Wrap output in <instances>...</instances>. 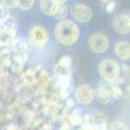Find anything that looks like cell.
<instances>
[{
	"label": "cell",
	"mask_w": 130,
	"mask_h": 130,
	"mask_svg": "<svg viewBox=\"0 0 130 130\" xmlns=\"http://www.w3.org/2000/svg\"><path fill=\"white\" fill-rule=\"evenodd\" d=\"M57 7H59V3L56 0H40V9L47 16H53Z\"/></svg>",
	"instance_id": "obj_8"
},
{
	"label": "cell",
	"mask_w": 130,
	"mask_h": 130,
	"mask_svg": "<svg viewBox=\"0 0 130 130\" xmlns=\"http://www.w3.org/2000/svg\"><path fill=\"white\" fill-rule=\"evenodd\" d=\"M2 4L5 5L7 8H13L17 4V0H2Z\"/></svg>",
	"instance_id": "obj_14"
},
{
	"label": "cell",
	"mask_w": 130,
	"mask_h": 130,
	"mask_svg": "<svg viewBox=\"0 0 130 130\" xmlns=\"http://www.w3.org/2000/svg\"><path fill=\"white\" fill-rule=\"evenodd\" d=\"M129 16L126 14H118L113 18V27L117 32H120V34H127L129 32Z\"/></svg>",
	"instance_id": "obj_7"
},
{
	"label": "cell",
	"mask_w": 130,
	"mask_h": 130,
	"mask_svg": "<svg viewBox=\"0 0 130 130\" xmlns=\"http://www.w3.org/2000/svg\"><path fill=\"white\" fill-rule=\"evenodd\" d=\"M75 98L81 104H89L94 99V91L90 86L87 85H81L79 87L75 90Z\"/></svg>",
	"instance_id": "obj_5"
},
{
	"label": "cell",
	"mask_w": 130,
	"mask_h": 130,
	"mask_svg": "<svg viewBox=\"0 0 130 130\" xmlns=\"http://www.w3.org/2000/svg\"><path fill=\"white\" fill-rule=\"evenodd\" d=\"M34 2L35 0H17L16 7L24 9V10H27V9H30L32 5H34Z\"/></svg>",
	"instance_id": "obj_12"
},
{
	"label": "cell",
	"mask_w": 130,
	"mask_h": 130,
	"mask_svg": "<svg viewBox=\"0 0 130 130\" xmlns=\"http://www.w3.org/2000/svg\"><path fill=\"white\" fill-rule=\"evenodd\" d=\"M102 2H111V0H102Z\"/></svg>",
	"instance_id": "obj_18"
},
{
	"label": "cell",
	"mask_w": 130,
	"mask_h": 130,
	"mask_svg": "<svg viewBox=\"0 0 130 130\" xmlns=\"http://www.w3.org/2000/svg\"><path fill=\"white\" fill-rule=\"evenodd\" d=\"M60 65H62V67H67V68H70V65H72V60H70V57L69 56H64V57H61V60H60V62H59Z\"/></svg>",
	"instance_id": "obj_13"
},
{
	"label": "cell",
	"mask_w": 130,
	"mask_h": 130,
	"mask_svg": "<svg viewBox=\"0 0 130 130\" xmlns=\"http://www.w3.org/2000/svg\"><path fill=\"white\" fill-rule=\"evenodd\" d=\"M56 2H57V3H64L65 0H56Z\"/></svg>",
	"instance_id": "obj_17"
},
{
	"label": "cell",
	"mask_w": 130,
	"mask_h": 130,
	"mask_svg": "<svg viewBox=\"0 0 130 130\" xmlns=\"http://www.w3.org/2000/svg\"><path fill=\"white\" fill-rule=\"evenodd\" d=\"M55 34H56L57 40L61 43V44L72 46V44H74V43L78 40L79 30H78V26L75 25L74 22L68 21V20H62V21H60V22L57 24Z\"/></svg>",
	"instance_id": "obj_1"
},
{
	"label": "cell",
	"mask_w": 130,
	"mask_h": 130,
	"mask_svg": "<svg viewBox=\"0 0 130 130\" xmlns=\"http://www.w3.org/2000/svg\"><path fill=\"white\" fill-rule=\"evenodd\" d=\"M113 8H115V3H113L112 0H111V3L108 4V7H107V10H108V12H112V10H113Z\"/></svg>",
	"instance_id": "obj_16"
},
{
	"label": "cell",
	"mask_w": 130,
	"mask_h": 130,
	"mask_svg": "<svg viewBox=\"0 0 130 130\" xmlns=\"http://www.w3.org/2000/svg\"><path fill=\"white\" fill-rule=\"evenodd\" d=\"M99 72L102 74V77L108 81V82H115L118 79V77H120V65L117 64V61L115 60H111V59H108V60H104L100 62L99 65Z\"/></svg>",
	"instance_id": "obj_2"
},
{
	"label": "cell",
	"mask_w": 130,
	"mask_h": 130,
	"mask_svg": "<svg viewBox=\"0 0 130 130\" xmlns=\"http://www.w3.org/2000/svg\"><path fill=\"white\" fill-rule=\"evenodd\" d=\"M115 51H116L117 56L120 59H122V60L129 59V43H126V42L117 43L116 47H115Z\"/></svg>",
	"instance_id": "obj_9"
},
{
	"label": "cell",
	"mask_w": 130,
	"mask_h": 130,
	"mask_svg": "<svg viewBox=\"0 0 130 130\" xmlns=\"http://www.w3.org/2000/svg\"><path fill=\"white\" fill-rule=\"evenodd\" d=\"M98 95H99V99L102 103H108L111 100V89H108L105 87L104 85L100 86V89H99V92H98Z\"/></svg>",
	"instance_id": "obj_10"
},
{
	"label": "cell",
	"mask_w": 130,
	"mask_h": 130,
	"mask_svg": "<svg viewBox=\"0 0 130 130\" xmlns=\"http://www.w3.org/2000/svg\"><path fill=\"white\" fill-rule=\"evenodd\" d=\"M70 14L79 22H87L92 17V10L90 7L85 4H72L70 7Z\"/></svg>",
	"instance_id": "obj_3"
},
{
	"label": "cell",
	"mask_w": 130,
	"mask_h": 130,
	"mask_svg": "<svg viewBox=\"0 0 130 130\" xmlns=\"http://www.w3.org/2000/svg\"><path fill=\"white\" fill-rule=\"evenodd\" d=\"M112 130H126V126L122 122H120V121H116L112 125Z\"/></svg>",
	"instance_id": "obj_15"
},
{
	"label": "cell",
	"mask_w": 130,
	"mask_h": 130,
	"mask_svg": "<svg viewBox=\"0 0 130 130\" xmlns=\"http://www.w3.org/2000/svg\"><path fill=\"white\" fill-rule=\"evenodd\" d=\"M89 46L94 52L103 53L108 50V39L105 35L100 34V32H95L89 39Z\"/></svg>",
	"instance_id": "obj_4"
},
{
	"label": "cell",
	"mask_w": 130,
	"mask_h": 130,
	"mask_svg": "<svg viewBox=\"0 0 130 130\" xmlns=\"http://www.w3.org/2000/svg\"><path fill=\"white\" fill-rule=\"evenodd\" d=\"M30 37H31L32 43H34L35 46H38V47H42L48 40L47 31L43 27H40V26H34L32 27L31 31H30Z\"/></svg>",
	"instance_id": "obj_6"
},
{
	"label": "cell",
	"mask_w": 130,
	"mask_h": 130,
	"mask_svg": "<svg viewBox=\"0 0 130 130\" xmlns=\"http://www.w3.org/2000/svg\"><path fill=\"white\" fill-rule=\"evenodd\" d=\"M68 14V8L67 5H65L64 3H59V7L56 9V12L53 13V17L57 18V20H64L65 17H67Z\"/></svg>",
	"instance_id": "obj_11"
}]
</instances>
